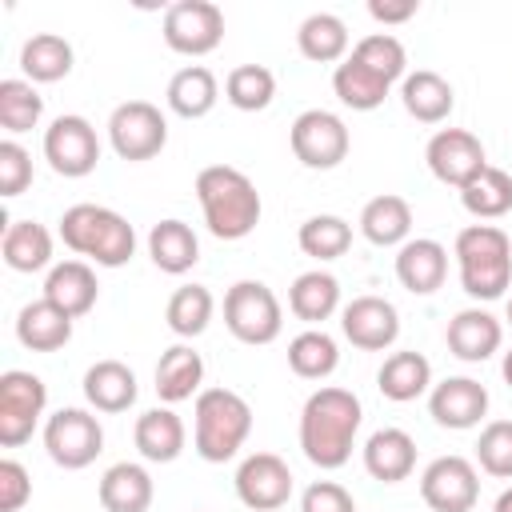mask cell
<instances>
[{"label": "cell", "instance_id": "cell-13", "mask_svg": "<svg viewBox=\"0 0 512 512\" xmlns=\"http://www.w3.org/2000/svg\"><path fill=\"white\" fill-rule=\"evenodd\" d=\"M424 160H428V172H432L440 184H452V188H460V192L488 168V152H484L480 136H472L468 128H440V132L428 140Z\"/></svg>", "mask_w": 512, "mask_h": 512}, {"label": "cell", "instance_id": "cell-22", "mask_svg": "<svg viewBox=\"0 0 512 512\" xmlns=\"http://www.w3.org/2000/svg\"><path fill=\"white\" fill-rule=\"evenodd\" d=\"M96 496H100L104 512H148L152 508V496H156V484H152V476H148L144 464L120 460V464H112L100 476Z\"/></svg>", "mask_w": 512, "mask_h": 512}, {"label": "cell", "instance_id": "cell-42", "mask_svg": "<svg viewBox=\"0 0 512 512\" xmlns=\"http://www.w3.org/2000/svg\"><path fill=\"white\" fill-rule=\"evenodd\" d=\"M212 312H216V300H212V292H208L204 284H184V288H176V292L168 296L164 320H168V328H172L176 336L192 340V336H200V332L208 328Z\"/></svg>", "mask_w": 512, "mask_h": 512}, {"label": "cell", "instance_id": "cell-34", "mask_svg": "<svg viewBox=\"0 0 512 512\" xmlns=\"http://www.w3.org/2000/svg\"><path fill=\"white\" fill-rule=\"evenodd\" d=\"M428 384H432V364L420 352H392L376 372V388L392 404H408V400L424 396Z\"/></svg>", "mask_w": 512, "mask_h": 512}, {"label": "cell", "instance_id": "cell-4", "mask_svg": "<svg viewBox=\"0 0 512 512\" xmlns=\"http://www.w3.org/2000/svg\"><path fill=\"white\" fill-rule=\"evenodd\" d=\"M252 432V408L232 388H204L192 408V448L208 464L232 460Z\"/></svg>", "mask_w": 512, "mask_h": 512}, {"label": "cell", "instance_id": "cell-2", "mask_svg": "<svg viewBox=\"0 0 512 512\" xmlns=\"http://www.w3.org/2000/svg\"><path fill=\"white\" fill-rule=\"evenodd\" d=\"M196 200L204 212V224L216 240H244L260 224V192L256 184L232 168V164H208L196 176Z\"/></svg>", "mask_w": 512, "mask_h": 512}, {"label": "cell", "instance_id": "cell-24", "mask_svg": "<svg viewBox=\"0 0 512 512\" xmlns=\"http://www.w3.org/2000/svg\"><path fill=\"white\" fill-rule=\"evenodd\" d=\"M136 372L124 360H96L84 372V400L96 412H128L136 404Z\"/></svg>", "mask_w": 512, "mask_h": 512}, {"label": "cell", "instance_id": "cell-17", "mask_svg": "<svg viewBox=\"0 0 512 512\" xmlns=\"http://www.w3.org/2000/svg\"><path fill=\"white\" fill-rule=\"evenodd\" d=\"M428 412L440 428H452V432H464V428H476L488 412V388L472 376H448L432 388L428 396Z\"/></svg>", "mask_w": 512, "mask_h": 512}, {"label": "cell", "instance_id": "cell-48", "mask_svg": "<svg viewBox=\"0 0 512 512\" xmlns=\"http://www.w3.org/2000/svg\"><path fill=\"white\" fill-rule=\"evenodd\" d=\"M416 0H368V16L380 24H404L416 16Z\"/></svg>", "mask_w": 512, "mask_h": 512}, {"label": "cell", "instance_id": "cell-45", "mask_svg": "<svg viewBox=\"0 0 512 512\" xmlns=\"http://www.w3.org/2000/svg\"><path fill=\"white\" fill-rule=\"evenodd\" d=\"M32 184V156L16 140H0V196H20Z\"/></svg>", "mask_w": 512, "mask_h": 512}, {"label": "cell", "instance_id": "cell-19", "mask_svg": "<svg viewBox=\"0 0 512 512\" xmlns=\"http://www.w3.org/2000/svg\"><path fill=\"white\" fill-rule=\"evenodd\" d=\"M500 340H504V328H500V320H496L492 312H484V308H464V312H456V316L448 320V332H444L448 352H452L456 360H464V364L488 360V356L500 348Z\"/></svg>", "mask_w": 512, "mask_h": 512}, {"label": "cell", "instance_id": "cell-1", "mask_svg": "<svg viewBox=\"0 0 512 512\" xmlns=\"http://www.w3.org/2000/svg\"><path fill=\"white\" fill-rule=\"evenodd\" d=\"M360 420H364V408L348 388H336V384L316 388L300 408V448H304V456L324 472L344 468L348 456H352Z\"/></svg>", "mask_w": 512, "mask_h": 512}, {"label": "cell", "instance_id": "cell-5", "mask_svg": "<svg viewBox=\"0 0 512 512\" xmlns=\"http://www.w3.org/2000/svg\"><path fill=\"white\" fill-rule=\"evenodd\" d=\"M60 240L76 252V256H88L92 264L100 268H120L132 260L136 252V232L132 224L104 208V204H72L64 216H60Z\"/></svg>", "mask_w": 512, "mask_h": 512}, {"label": "cell", "instance_id": "cell-16", "mask_svg": "<svg viewBox=\"0 0 512 512\" xmlns=\"http://www.w3.org/2000/svg\"><path fill=\"white\" fill-rule=\"evenodd\" d=\"M340 332L352 340L360 352H384L400 336V312L384 296H356L340 312Z\"/></svg>", "mask_w": 512, "mask_h": 512}, {"label": "cell", "instance_id": "cell-49", "mask_svg": "<svg viewBox=\"0 0 512 512\" xmlns=\"http://www.w3.org/2000/svg\"><path fill=\"white\" fill-rule=\"evenodd\" d=\"M492 512H512V488H504V492L496 496V504H492Z\"/></svg>", "mask_w": 512, "mask_h": 512}, {"label": "cell", "instance_id": "cell-40", "mask_svg": "<svg viewBox=\"0 0 512 512\" xmlns=\"http://www.w3.org/2000/svg\"><path fill=\"white\" fill-rule=\"evenodd\" d=\"M276 96V76L264 64H236L224 76V100L240 112H264Z\"/></svg>", "mask_w": 512, "mask_h": 512}, {"label": "cell", "instance_id": "cell-10", "mask_svg": "<svg viewBox=\"0 0 512 512\" xmlns=\"http://www.w3.org/2000/svg\"><path fill=\"white\" fill-rule=\"evenodd\" d=\"M44 404H48L44 380L24 368H8L0 376V444L20 448L24 440H32V432L44 416Z\"/></svg>", "mask_w": 512, "mask_h": 512}, {"label": "cell", "instance_id": "cell-15", "mask_svg": "<svg viewBox=\"0 0 512 512\" xmlns=\"http://www.w3.org/2000/svg\"><path fill=\"white\" fill-rule=\"evenodd\" d=\"M236 496L252 512H276L292 496V468L276 452H252L236 468Z\"/></svg>", "mask_w": 512, "mask_h": 512}, {"label": "cell", "instance_id": "cell-35", "mask_svg": "<svg viewBox=\"0 0 512 512\" xmlns=\"http://www.w3.org/2000/svg\"><path fill=\"white\" fill-rule=\"evenodd\" d=\"M4 264L12 272H40L52 264V232L36 220H12L4 228Z\"/></svg>", "mask_w": 512, "mask_h": 512}, {"label": "cell", "instance_id": "cell-3", "mask_svg": "<svg viewBox=\"0 0 512 512\" xmlns=\"http://www.w3.org/2000/svg\"><path fill=\"white\" fill-rule=\"evenodd\" d=\"M460 288L472 300H500L512 284V240L496 224H468L452 244Z\"/></svg>", "mask_w": 512, "mask_h": 512}, {"label": "cell", "instance_id": "cell-47", "mask_svg": "<svg viewBox=\"0 0 512 512\" xmlns=\"http://www.w3.org/2000/svg\"><path fill=\"white\" fill-rule=\"evenodd\" d=\"M32 500V476L20 460H0V512H20Z\"/></svg>", "mask_w": 512, "mask_h": 512}, {"label": "cell", "instance_id": "cell-29", "mask_svg": "<svg viewBox=\"0 0 512 512\" xmlns=\"http://www.w3.org/2000/svg\"><path fill=\"white\" fill-rule=\"evenodd\" d=\"M296 48L312 64H340L348 56V24L336 12H312L296 28Z\"/></svg>", "mask_w": 512, "mask_h": 512}, {"label": "cell", "instance_id": "cell-20", "mask_svg": "<svg viewBox=\"0 0 512 512\" xmlns=\"http://www.w3.org/2000/svg\"><path fill=\"white\" fill-rule=\"evenodd\" d=\"M364 468L380 484H400L416 468V440L404 428H376L364 440Z\"/></svg>", "mask_w": 512, "mask_h": 512}, {"label": "cell", "instance_id": "cell-46", "mask_svg": "<svg viewBox=\"0 0 512 512\" xmlns=\"http://www.w3.org/2000/svg\"><path fill=\"white\" fill-rule=\"evenodd\" d=\"M300 512H356V500L336 480H316L300 496Z\"/></svg>", "mask_w": 512, "mask_h": 512}, {"label": "cell", "instance_id": "cell-12", "mask_svg": "<svg viewBox=\"0 0 512 512\" xmlns=\"http://www.w3.org/2000/svg\"><path fill=\"white\" fill-rule=\"evenodd\" d=\"M224 40V12L212 0H176L164 12V44L180 56H208Z\"/></svg>", "mask_w": 512, "mask_h": 512}, {"label": "cell", "instance_id": "cell-26", "mask_svg": "<svg viewBox=\"0 0 512 512\" xmlns=\"http://www.w3.org/2000/svg\"><path fill=\"white\" fill-rule=\"evenodd\" d=\"M360 232L376 248H400L412 232V204L396 192H380L360 208Z\"/></svg>", "mask_w": 512, "mask_h": 512}, {"label": "cell", "instance_id": "cell-11", "mask_svg": "<svg viewBox=\"0 0 512 512\" xmlns=\"http://www.w3.org/2000/svg\"><path fill=\"white\" fill-rule=\"evenodd\" d=\"M44 160L56 176L80 180L100 164V136L84 116H56L44 128Z\"/></svg>", "mask_w": 512, "mask_h": 512}, {"label": "cell", "instance_id": "cell-6", "mask_svg": "<svg viewBox=\"0 0 512 512\" xmlns=\"http://www.w3.org/2000/svg\"><path fill=\"white\" fill-rule=\"evenodd\" d=\"M224 324L240 344H272L284 328V308L264 280H236L224 296Z\"/></svg>", "mask_w": 512, "mask_h": 512}, {"label": "cell", "instance_id": "cell-7", "mask_svg": "<svg viewBox=\"0 0 512 512\" xmlns=\"http://www.w3.org/2000/svg\"><path fill=\"white\" fill-rule=\"evenodd\" d=\"M108 144L120 160L128 164H140V160H152L164 144H168V120L156 104L148 100H124L112 108L108 116Z\"/></svg>", "mask_w": 512, "mask_h": 512}, {"label": "cell", "instance_id": "cell-51", "mask_svg": "<svg viewBox=\"0 0 512 512\" xmlns=\"http://www.w3.org/2000/svg\"><path fill=\"white\" fill-rule=\"evenodd\" d=\"M508 324H512V296H508Z\"/></svg>", "mask_w": 512, "mask_h": 512}, {"label": "cell", "instance_id": "cell-14", "mask_svg": "<svg viewBox=\"0 0 512 512\" xmlns=\"http://www.w3.org/2000/svg\"><path fill=\"white\" fill-rule=\"evenodd\" d=\"M420 496L432 512H472L480 500L476 464L464 456H436L420 472Z\"/></svg>", "mask_w": 512, "mask_h": 512}, {"label": "cell", "instance_id": "cell-41", "mask_svg": "<svg viewBox=\"0 0 512 512\" xmlns=\"http://www.w3.org/2000/svg\"><path fill=\"white\" fill-rule=\"evenodd\" d=\"M44 116V96L36 92L32 80H0V128L20 136V132H32Z\"/></svg>", "mask_w": 512, "mask_h": 512}, {"label": "cell", "instance_id": "cell-30", "mask_svg": "<svg viewBox=\"0 0 512 512\" xmlns=\"http://www.w3.org/2000/svg\"><path fill=\"white\" fill-rule=\"evenodd\" d=\"M164 100H168V108H172L176 116H184V120H200V116H208V112L216 108V100H220V84H216L212 68H204V64H188V68H180V72L168 80Z\"/></svg>", "mask_w": 512, "mask_h": 512}, {"label": "cell", "instance_id": "cell-39", "mask_svg": "<svg viewBox=\"0 0 512 512\" xmlns=\"http://www.w3.org/2000/svg\"><path fill=\"white\" fill-rule=\"evenodd\" d=\"M464 212H472L476 220H500L504 212H512V176L504 168H484L464 192H460Z\"/></svg>", "mask_w": 512, "mask_h": 512}, {"label": "cell", "instance_id": "cell-38", "mask_svg": "<svg viewBox=\"0 0 512 512\" xmlns=\"http://www.w3.org/2000/svg\"><path fill=\"white\" fill-rule=\"evenodd\" d=\"M296 244L304 256L312 260H336L352 248V224L344 216H332V212H320V216H308L296 232Z\"/></svg>", "mask_w": 512, "mask_h": 512}, {"label": "cell", "instance_id": "cell-25", "mask_svg": "<svg viewBox=\"0 0 512 512\" xmlns=\"http://www.w3.org/2000/svg\"><path fill=\"white\" fill-rule=\"evenodd\" d=\"M132 440H136V448H140L144 460H152V464H172V460L184 452L188 428H184V420H180L172 408H148V412L136 416Z\"/></svg>", "mask_w": 512, "mask_h": 512}, {"label": "cell", "instance_id": "cell-21", "mask_svg": "<svg viewBox=\"0 0 512 512\" xmlns=\"http://www.w3.org/2000/svg\"><path fill=\"white\" fill-rule=\"evenodd\" d=\"M96 296H100V284H96L92 264H84V260H60L44 276V300H52L72 320L84 316V312H92Z\"/></svg>", "mask_w": 512, "mask_h": 512}, {"label": "cell", "instance_id": "cell-31", "mask_svg": "<svg viewBox=\"0 0 512 512\" xmlns=\"http://www.w3.org/2000/svg\"><path fill=\"white\" fill-rule=\"evenodd\" d=\"M148 256L160 272L168 276H184L196 260H200V240L184 220H160L148 232Z\"/></svg>", "mask_w": 512, "mask_h": 512}, {"label": "cell", "instance_id": "cell-33", "mask_svg": "<svg viewBox=\"0 0 512 512\" xmlns=\"http://www.w3.org/2000/svg\"><path fill=\"white\" fill-rule=\"evenodd\" d=\"M288 308L304 324H324L340 308V280L332 272H324V268L300 272L292 280V288H288Z\"/></svg>", "mask_w": 512, "mask_h": 512}, {"label": "cell", "instance_id": "cell-36", "mask_svg": "<svg viewBox=\"0 0 512 512\" xmlns=\"http://www.w3.org/2000/svg\"><path fill=\"white\" fill-rule=\"evenodd\" d=\"M388 80H380L372 68H364L356 56H344L340 64H336V72H332V92L340 96V104L344 108H352V112H372V108H380L384 104V96H388Z\"/></svg>", "mask_w": 512, "mask_h": 512}, {"label": "cell", "instance_id": "cell-43", "mask_svg": "<svg viewBox=\"0 0 512 512\" xmlns=\"http://www.w3.org/2000/svg\"><path fill=\"white\" fill-rule=\"evenodd\" d=\"M348 56H356L364 68H372V72H376L380 80H388V84H396V80L408 76V52H404V44H400L392 32H372V36L356 40Z\"/></svg>", "mask_w": 512, "mask_h": 512}, {"label": "cell", "instance_id": "cell-44", "mask_svg": "<svg viewBox=\"0 0 512 512\" xmlns=\"http://www.w3.org/2000/svg\"><path fill=\"white\" fill-rule=\"evenodd\" d=\"M476 460L488 476L496 480H512V420H492L484 424L480 440H476Z\"/></svg>", "mask_w": 512, "mask_h": 512}, {"label": "cell", "instance_id": "cell-32", "mask_svg": "<svg viewBox=\"0 0 512 512\" xmlns=\"http://www.w3.org/2000/svg\"><path fill=\"white\" fill-rule=\"evenodd\" d=\"M20 68L32 84H56L72 72V44L60 32H32L20 48Z\"/></svg>", "mask_w": 512, "mask_h": 512}, {"label": "cell", "instance_id": "cell-50", "mask_svg": "<svg viewBox=\"0 0 512 512\" xmlns=\"http://www.w3.org/2000/svg\"><path fill=\"white\" fill-rule=\"evenodd\" d=\"M500 372H504V380H508V388H512V348L504 352V364H500Z\"/></svg>", "mask_w": 512, "mask_h": 512}, {"label": "cell", "instance_id": "cell-27", "mask_svg": "<svg viewBox=\"0 0 512 512\" xmlns=\"http://www.w3.org/2000/svg\"><path fill=\"white\" fill-rule=\"evenodd\" d=\"M16 340L24 348H32V352H56V348H64L72 340V316L60 312L52 300L40 296V300H32V304L20 308V316H16Z\"/></svg>", "mask_w": 512, "mask_h": 512}, {"label": "cell", "instance_id": "cell-9", "mask_svg": "<svg viewBox=\"0 0 512 512\" xmlns=\"http://www.w3.org/2000/svg\"><path fill=\"white\" fill-rule=\"evenodd\" d=\"M44 448H48L52 464L80 472L104 452V428L84 408H60L44 420Z\"/></svg>", "mask_w": 512, "mask_h": 512}, {"label": "cell", "instance_id": "cell-28", "mask_svg": "<svg viewBox=\"0 0 512 512\" xmlns=\"http://www.w3.org/2000/svg\"><path fill=\"white\" fill-rule=\"evenodd\" d=\"M200 384H204V360L196 348L188 344H172L160 364H156V396L164 404H180V400H192L200 396Z\"/></svg>", "mask_w": 512, "mask_h": 512}, {"label": "cell", "instance_id": "cell-8", "mask_svg": "<svg viewBox=\"0 0 512 512\" xmlns=\"http://www.w3.org/2000/svg\"><path fill=\"white\" fill-rule=\"evenodd\" d=\"M288 144H292V156L304 164V168H316V172H328L336 168L348 148H352V136H348V124L328 112V108H308L292 120L288 128Z\"/></svg>", "mask_w": 512, "mask_h": 512}, {"label": "cell", "instance_id": "cell-37", "mask_svg": "<svg viewBox=\"0 0 512 512\" xmlns=\"http://www.w3.org/2000/svg\"><path fill=\"white\" fill-rule=\"evenodd\" d=\"M340 364V348L324 328H304L300 336L288 340V368L300 380H324Z\"/></svg>", "mask_w": 512, "mask_h": 512}, {"label": "cell", "instance_id": "cell-23", "mask_svg": "<svg viewBox=\"0 0 512 512\" xmlns=\"http://www.w3.org/2000/svg\"><path fill=\"white\" fill-rule=\"evenodd\" d=\"M400 100H404V112L420 124H440L452 116V104H456V92L452 84L432 72V68H416L400 80Z\"/></svg>", "mask_w": 512, "mask_h": 512}, {"label": "cell", "instance_id": "cell-18", "mask_svg": "<svg viewBox=\"0 0 512 512\" xmlns=\"http://www.w3.org/2000/svg\"><path fill=\"white\" fill-rule=\"evenodd\" d=\"M448 276V248L432 236H416L404 240L396 248V280L416 292V296H432Z\"/></svg>", "mask_w": 512, "mask_h": 512}]
</instances>
